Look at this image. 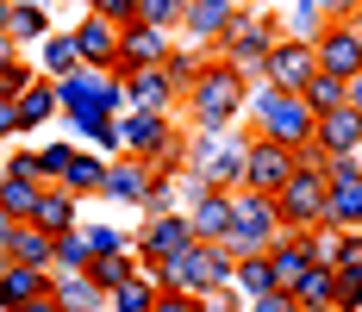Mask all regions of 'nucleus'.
I'll return each mask as SVG.
<instances>
[{
  "instance_id": "nucleus-13",
  "label": "nucleus",
  "mask_w": 362,
  "mask_h": 312,
  "mask_svg": "<svg viewBox=\"0 0 362 312\" xmlns=\"http://www.w3.org/2000/svg\"><path fill=\"white\" fill-rule=\"evenodd\" d=\"M175 57V32H163V25H144V19H132L125 37H119V69L112 75H132V69H150V63H169Z\"/></svg>"
},
{
  "instance_id": "nucleus-25",
  "label": "nucleus",
  "mask_w": 362,
  "mask_h": 312,
  "mask_svg": "<svg viewBox=\"0 0 362 312\" xmlns=\"http://www.w3.org/2000/svg\"><path fill=\"white\" fill-rule=\"evenodd\" d=\"M69 119V138L88 144V150H100V156H119L125 144H119V119H107V112H63Z\"/></svg>"
},
{
  "instance_id": "nucleus-32",
  "label": "nucleus",
  "mask_w": 362,
  "mask_h": 312,
  "mask_svg": "<svg viewBox=\"0 0 362 312\" xmlns=\"http://www.w3.org/2000/svg\"><path fill=\"white\" fill-rule=\"evenodd\" d=\"M231 287H238L244 300H262V294H275L281 281H275V262H269V250H262V256H238V269H231Z\"/></svg>"
},
{
  "instance_id": "nucleus-49",
  "label": "nucleus",
  "mask_w": 362,
  "mask_h": 312,
  "mask_svg": "<svg viewBox=\"0 0 362 312\" xmlns=\"http://www.w3.org/2000/svg\"><path fill=\"white\" fill-rule=\"evenodd\" d=\"M300 300H293L288 287H275V294H262V300H250V312H293Z\"/></svg>"
},
{
  "instance_id": "nucleus-1",
  "label": "nucleus",
  "mask_w": 362,
  "mask_h": 312,
  "mask_svg": "<svg viewBox=\"0 0 362 312\" xmlns=\"http://www.w3.org/2000/svg\"><path fill=\"white\" fill-rule=\"evenodd\" d=\"M244 100H250V75H238L225 57H213V50H206L200 75H194L187 94H181L187 119H194L200 132H231V125L244 119Z\"/></svg>"
},
{
  "instance_id": "nucleus-3",
  "label": "nucleus",
  "mask_w": 362,
  "mask_h": 312,
  "mask_svg": "<svg viewBox=\"0 0 362 312\" xmlns=\"http://www.w3.org/2000/svg\"><path fill=\"white\" fill-rule=\"evenodd\" d=\"M325 194H331V181H325V156L306 144L300 150V169L288 175V187L275 194V207H281V225L288 231H319L325 225Z\"/></svg>"
},
{
  "instance_id": "nucleus-21",
  "label": "nucleus",
  "mask_w": 362,
  "mask_h": 312,
  "mask_svg": "<svg viewBox=\"0 0 362 312\" xmlns=\"http://www.w3.org/2000/svg\"><path fill=\"white\" fill-rule=\"evenodd\" d=\"M238 19V0H187V19H181V32L194 37V50H213L225 25Z\"/></svg>"
},
{
  "instance_id": "nucleus-27",
  "label": "nucleus",
  "mask_w": 362,
  "mask_h": 312,
  "mask_svg": "<svg viewBox=\"0 0 362 312\" xmlns=\"http://www.w3.org/2000/svg\"><path fill=\"white\" fill-rule=\"evenodd\" d=\"M132 275H138V250H132V243H119V250H100V256L88 262V281H94L100 294H119Z\"/></svg>"
},
{
  "instance_id": "nucleus-52",
  "label": "nucleus",
  "mask_w": 362,
  "mask_h": 312,
  "mask_svg": "<svg viewBox=\"0 0 362 312\" xmlns=\"http://www.w3.org/2000/svg\"><path fill=\"white\" fill-rule=\"evenodd\" d=\"M19 312H63V306H57V294H37V300H25Z\"/></svg>"
},
{
  "instance_id": "nucleus-24",
  "label": "nucleus",
  "mask_w": 362,
  "mask_h": 312,
  "mask_svg": "<svg viewBox=\"0 0 362 312\" xmlns=\"http://www.w3.org/2000/svg\"><path fill=\"white\" fill-rule=\"evenodd\" d=\"M13 112H19V132H37V125H50L63 106H57V81L50 75H32V88L25 94H13Z\"/></svg>"
},
{
  "instance_id": "nucleus-6",
  "label": "nucleus",
  "mask_w": 362,
  "mask_h": 312,
  "mask_svg": "<svg viewBox=\"0 0 362 312\" xmlns=\"http://www.w3.org/2000/svg\"><path fill=\"white\" fill-rule=\"evenodd\" d=\"M119 144H125V156H144L156 175H175V163H181L175 112H138V106H125L119 112Z\"/></svg>"
},
{
  "instance_id": "nucleus-9",
  "label": "nucleus",
  "mask_w": 362,
  "mask_h": 312,
  "mask_svg": "<svg viewBox=\"0 0 362 312\" xmlns=\"http://www.w3.org/2000/svg\"><path fill=\"white\" fill-rule=\"evenodd\" d=\"M194 169L206 175V187H244V156H250V132L231 138V132H200V144L187 150Z\"/></svg>"
},
{
  "instance_id": "nucleus-38",
  "label": "nucleus",
  "mask_w": 362,
  "mask_h": 312,
  "mask_svg": "<svg viewBox=\"0 0 362 312\" xmlns=\"http://www.w3.org/2000/svg\"><path fill=\"white\" fill-rule=\"evenodd\" d=\"M88 262H94V250H88V238H81V225L63 231V238H57V269H88Z\"/></svg>"
},
{
  "instance_id": "nucleus-48",
  "label": "nucleus",
  "mask_w": 362,
  "mask_h": 312,
  "mask_svg": "<svg viewBox=\"0 0 362 312\" xmlns=\"http://www.w3.org/2000/svg\"><path fill=\"white\" fill-rule=\"evenodd\" d=\"M0 175H25V181H44V175H37V150H13Z\"/></svg>"
},
{
  "instance_id": "nucleus-55",
  "label": "nucleus",
  "mask_w": 362,
  "mask_h": 312,
  "mask_svg": "<svg viewBox=\"0 0 362 312\" xmlns=\"http://www.w3.org/2000/svg\"><path fill=\"white\" fill-rule=\"evenodd\" d=\"M13 57H19V44H13V37L0 32V69H6V63H13Z\"/></svg>"
},
{
  "instance_id": "nucleus-2",
  "label": "nucleus",
  "mask_w": 362,
  "mask_h": 312,
  "mask_svg": "<svg viewBox=\"0 0 362 312\" xmlns=\"http://www.w3.org/2000/svg\"><path fill=\"white\" fill-rule=\"evenodd\" d=\"M244 119H250L256 138L293 144V150H306V144H313V125H319V112L306 106V94H288V88H275V81H250Z\"/></svg>"
},
{
  "instance_id": "nucleus-10",
  "label": "nucleus",
  "mask_w": 362,
  "mask_h": 312,
  "mask_svg": "<svg viewBox=\"0 0 362 312\" xmlns=\"http://www.w3.org/2000/svg\"><path fill=\"white\" fill-rule=\"evenodd\" d=\"M194 225H187V212H150L144 219V231H138V262L144 269H156V262H169V256H181V250H194Z\"/></svg>"
},
{
  "instance_id": "nucleus-15",
  "label": "nucleus",
  "mask_w": 362,
  "mask_h": 312,
  "mask_svg": "<svg viewBox=\"0 0 362 312\" xmlns=\"http://www.w3.org/2000/svg\"><path fill=\"white\" fill-rule=\"evenodd\" d=\"M313 150L319 156H362V112L350 100L319 112V125H313Z\"/></svg>"
},
{
  "instance_id": "nucleus-7",
  "label": "nucleus",
  "mask_w": 362,
  "mask_h": 312,
  "mask_svg": "<svg viewBox=\"0 0 362 312\" xmlns=\"http://www.w3.org/2000/svg\"><path fill=\"white\" fill-rule=\"evenodd\" d=\"M275 37H281V25H275V13H250V6H238V19L225 25V37L213 44V57H225L238 75H262V57L275 50Z\"/></svg>"
},
{
  "instance_id": "nucleus-56",
  "label": "nucleus",
  "mask_w": 362,
  "mask_h": 312,
  "mask_svg": "<svg viewBox=\"0 0 362 312\" xmlns=\"http://www.w3.org/2000/svg\"><path fill=\"white\" fill-rule=\"evenodd\" d=\"M350 32L362 37V0H356V6H350Z\"/></svg>"
},
{
  "instance_id": "nucleus-36",
  "label": "nucleus",
  "mask_w": 362,
  "mask_h": 312,
  "mask_svg": "<svg viewBox=\"0 0 362 312\" xmlns=\"http://www.w3.org/2000/svg\"><path fill=\"white\" fill-rule=\"evenodd\" d=\"M300 94H306V106H313V112H331V106H344V75L319 69L306 88H300Z\"/></svg>"
},
{
  "instance_id": "nucleus-47",
  "label": "nucleus",
  "mask_w": 362,
  "mask_h": 312,
  "mask_svg": "<svg viewBox=\"0 0 362 312\" xmlns=\"http://www.w3.org/2000/svg\"><path fill=\"white\" fill-rule=\"evenodd\" d=\"M337 269H362V231H337Z\"/></svg>"
},
{
  "instance_id": "nucleus-17",
  "label": "nucleus",
  "mask_w": 362,
  "mask_h": 312,
  "mask_svg": "<svg viewBox=\"0 0 362 312\" xmlns=\"http://www.w3.org/2000/svg\"><path fill=\"white\" fill-rule=\"evenodd\" d=\"M119 37H125V25H112V19H100V13H81L75 50H81L88 69H119Z\"/></svg>"
},
{
  "instance_id": "nucleus-23",
  "label": "nucleus",
  "mask_w": 362,
  "mask_h": 312,
  "mask_svg": "<svg viewBox=\"0 0 362 312\" xmlns=\"http://www.w3.org/2000/svg\"><path fill=\"white\" fill-rule=\"evenodd\" d=\"M269 262H275V281L293 287V281L313 269V231H281V238L269 243Z\"/></svg>"
},
{
  "instance_id": "nucleus-51",
  "label": "nucleus",
  "mask_w": 362,
  "mask_h": 312,
  "mask_svg": "<svg viewBox=\"0 0 362 312\" xmlns=\"http://www.w3.org/2000/svg\"><path fill=\"white\" fill-rule=\"evenodd\" d=\"M25 219H13V212H0V256H6V243H13V231H19Z\"/></svg>"
},
{
  "instance_id": "nucleus-26",
  "label": "nucleus",
  "mask_w": 362,
  "mask_h": 312,
  "mask_svg": "<svg viewBox=\"0 0 362 312\" xmlns=\"http://www.w3.org/2000/svg\"><path fill=\"white\" fill-rule=\"evenodd\" d=\"M63 187H69L75 200L107 194V156H100V150H88V144H75V163L63 169Z\"/></svg>"
},
{
  "instance_id": "nucleus-18",
  "label": "nucleus",
  "mask_w": 362,
  "mask_h": 312,
  "mask_svg": "<svg viewBox=\"0 0 362 312\" xmlns=\"http://www.w3.org/2000/svg\"><path fill=\"white\" fill-rule=\"evenodd\" d=\"M150 187H156V169H150L144 156H107V200H125V207H144Z\"/></svg>"
},
{
  "instance_id": "nucleus-4",
  "label": "nucleus",
  "mask_w": 362,
  "mask_h": 312,
  "mask_svg": "<svg viewBox=\"0 0 362 312\" xmlns=\"http://www.w3.org/2000/svg\"><path fill=\"white\" fill-rule=\"evenodd\" d=\"M231 269H238V256L225 243H194V250L169 256V262H156L150 281L156 287H181V294H213V287H231Z\"/></svg>"
},
{
  "instance_id": "nucleus-12",
  "label": "nucleus",
  "mask_w": 362,
  "mask_h": 312,
  "mask_svg": "<svg viewBox=\"0 0 362 312\" xmlns=\"http://www.w3.org/2000/svg\"><path fill=\"white\" fill-rule=\"evenodd\" d=\"M313 75H319V57H313V44H306V37H288V32H281V37H275V50L262 57V75H256V81H275V88L300 94Z\"/></svg>"
},
{
  "instance_id": "nucleus-40",
  "label": "nucleus",
  "mask_w": 362,
  "mask_h": 312,
  "mask_svg": "<svg viewBox=\"0 0 362 312\" xmlns=\"http://www.w3.org/2000/svg\"><path fill=\"white\" fill-rule=\"evenodd\" d=\"M331 19H325V6H319V0H300V6H293V32L288 37H306V44H313V37L325 32Z\"/></svg>"
},
{
  "instance_id": "nucleus-8",
  "label": "nucleus",
  "mask_w": 362,
  "mask_h": 312,
  "mask_svg": "<svg viewBox=\"0 0 362 312\" xmlns=\"http://www.w3.org/2000/svg\"><path fill=\"white\" fill-rule=\"evenodd\" d=\"M57 106L63 112H107V119H119L125 112V81L112 69H69L63 81H57Z\"/></svg>"
},
{
  "instance_id": "nucleus-57",
  "label": "nucleus",
  "mask_w": 362,
  "mask_h": 312,
  "mask_svg": "<svg viewBox=\"0 0 362 312\" xmlns=\"http://www.w3.org/2000/svg\"><path fill=\"white\" fill-rule=\"evenodd\" d=\"M6 13H13V0H0V32H6Z\"/></svg>"
},
{
  "instance_id": "nucleus-58",
  "label": "nucleus",
  "mask_w": 362,
  "mask_h": 312,
  "mask_svg": "<svg viewBox=\"0 0 362 312\" xmlns=\"http://www.w3.org/2000/svg\"><path fill=\"white\" fill-rule=\"evenodd\" d=\"M293 312H337V306H293Z\"/></svg>"
},
{
  "instance_id": "nucleus-53",
  "label": "nucleus",
  "mask_w": 362,
  "mask_h": 312,
  "mask_svg": "<svg viewBox=\"0 0 362 312\" xmlns=\"http://www.w3.org/2000/svg\"><path fill=\"white\" fill-rule=\"evenodd\" d=\"M344 100H350V106H356V112H362V69L350 75V81H344Z\"/></svg>"
},
{
  "instance_id": "nucleus-31",
  "label": "nucleus",
  "mask_w": 362,
  "mask_h": 312,
  "mask_svg": "<svg viewBox=\"0 0 362 312\" xmlns=\"http://www.w3.org/2000/svg\"><path fill=\"white\" fill-rule=\"evenodd\" d=\"M44 32H50V13H44V0H13V13H6V37H13L19 50H32Z\"/></svg>"
},
{
  "instance_id": "nucleus-35",
  "label": "nucleus",
  "mask_w": 362,
  "mask_h": 312,
  "mask_svg": "<svg viewBox=\"0 0 362 312\" xmlns=\"http://www.w3.org/2000/svg\"><path fill=\"white\" fill-rule=\"evenodd\" d=\"M107 306L112 312H150V306H156V281H150V275H132L119 294H107Z\"/></svg>"
},
{
  "instance_id": "nucleus-59",
  "label": "nucleus",
  "mask_w": 362,
  "mask_h": 312,
  "mask_svg": "<svg viewBox=\"0 0 362 312\" xmlns=\"http://www.w3.org/2000/svg\"><path fill=\"white\" fill-rule=\"evenodd\" d=\"M88 312H100V306H88Z\"/></svg>"
},
{
  "instance_id": "nucleus-14",
  "label": "nucleus",
  "mask_w": 362,
  "mask_h": 312,
  "mask_svg": "<svg viewBox=\"0 0 362 312\" xmlns=\"http://www.w3.org/2000/svg\"><path fill=\"white\" fill-rule=\"evenodd\" d=\"M119 81H125V106H138V112H175V100H181V81L169 75V63L132 69V75H119Z\"/></svg>"
},
{
  "instance_id": "nucleus-20",
  "label": "nucleus",
  "mask_w": 362,
  "mask_h": 312,
  "mask_svg": "<svg viewBox=\"0 0 362 312\" xmlns=\"http://www.w3.org/2000/svg\"><path fill=\"white\" fill-rule=\"evenodd\" d=\"M187 225H194L200 243H225V231H231V187L194 194V200H187Z\"/></svg>"
},
{
  "instance_id": "nucleus-42",
  "label": "nucleus",
  "mask_w": 362,
  "mask_h": 312,
  "mask_svg": "<svg viewBox=\"0 0 362 312\" xmlns=\"http://www.w3.org/2000/svg\"><path fill=\"white\" fill-rule=\"evenodd\" d=\"M81 238H88V250L100 256V250H119V243H132L119 225H81Z\"/></svg>"
},
{
  "instance_id": "nucleus-43",
  "label": "nucleus",
  "mask_w": 362,
  "mask_h": 312,
  "mask_svg": "<svg viewBox=\"0 0 362 312\" xmlns=\"http://www.w3.org/2000/svg\"><path fill=\"white\" fill-rule=\"evenodd\" d=\"M250 300L238 294V287H213V294H200V312H244Z\"/></svg>"
},
{
  "instance_id": "nucleus-5",
  "label": "nucleus",
  "mask_w": 362,
  "mask_h": 312,
  "mask_svg": "<svg viewBox=\"0 0 362 312\" xmlns=\"http://www.w3.org/2000/svg\"><path fill=\"white\" fill-rule=\"evenodd\" d=\"M281 207L275 194H256V187H231V231H225V250L231 256H262L269 243L281 238Z\"/></svg>"
},
{
  "instance_id": "nucleus-41",
  "label": "nucleus",
  "mask_w": 362,
  "mask_h": 312,
  "mask_svg": "<svg viewBox=\"0 0 362 312\" xmlns=\"http://www.w3.org/2000/svg\"><path fill=\"white\" fill-rule=\"evenodd\" d=\"M69 163H75V144H37V175L44 181H63Z\"/></svg>"
},
{
  "instance_id": "nucleus-30",
  "label": "nucleus",
  "mask_w": 362,
  "mask_h": 312,
  "mask_svg": "<svg viewBox=\"0 0 362 312\" xmlns=\"http://www.w3.org/2000/svg\"><path fill=\"white\" fill-rule=\"evenodd\" d=\"M6 256H13V262H32V269H57V238L37 231L32 219H25V225L13 231V243H6Z\"/></svg>"
},
{
  "instance_id": "nucleus-16",
  "label": "nucleus",
  "mask_w": 362,
  "mask_h": 312,
  "mask_svg": "<svg viewBox=\"0 0 362 312\" xmlns=\"http://www.w3.org/2000/svg\"><path fill=\"white\" fill-rule=\"evenodd\" d=\"M313 57H319V69H331V75L350 81V75L362 69V37L350 32V19H331L325 32L313 37Z\"/></svg>"
},
{
  "instance_id": "nucleus-39",
  "label": "nucleus",
  "mask_w": 362,
  "mask_h": 312,
  "mask_svg": "<svg viewBox=\"0 0 362 312\" xmlns=\"http://www.w3.org/2000/svg\"><path fill=\"white\" fill-rule=\"evenodd\" d=\"M331 306H337V312H362V269H337Z\"/></svg>"
},
{
  "instance_id": "nucleus-34",
  "label": "nucleus",
  "mask_w": 362,
  "mask_h": 312,
  "mask_svg": "<svg viewBox=\"0 0 362 312\" xmlns=\"http://www.w3.org/2000/svg\"><path fill=\"white\" fill-rule=\"evenodd\" d=\"M37 187H44V181H25V175H0V212H13V219H32Z\"/></svg>"
},
{
  "instance_id": "nucleus-50",
  "label": "nucleus",
  "mask_w": 362,
  "mask_h": 312,
  "mask_svg": "<svg viewBox=\"0 0 362 312\" xmlns=\"http://www.w3.org/2000/svg\"><path fill=\"white\" fill-rule=\"evenodd\" d=\"M6 138H19V112H13V100L0 94V144H6Z\"/></svg>"
},
{
  "instance_id": "nucleus-22",
  "label": "nucleus",
  "mask_w": 362,
  "mask_h": 312,
  "mask_svg": "<svg viewBox=\"0 0 362 312\" xmlns=\"http://www.w3.org/2000/svg\"><path fill=\"white\" fill-rule=\"evenodd\" d=\"M37 294H50V269H32V262L0 256V312H19Z\"/></svg>"
},
{
  "instance_id": "nucleus-37",
  "label": "nucleus",
  "mask_w": 362,
  "mask_h": 312,
  "mask_svg": "<svg viewBox=\"0 0 362 312\" xmlns=\"http://www.w3.org/2000/svg\"><path fill=\"white\" fill-rule=\"evenodd\" d=\"M138 19H144V25H163V32H181L187 0H138Z\"/></svg>"
},
{
  "instance_id": "nucleus-33",
  "label": "nucleus",
  "mask_w": 362,
  "mask_h": 312,
  "mask_svg": "<svg viewBox=\"0 0 362 312\" xmlns=\"http://www.w3.org/2000/svg\"><path fill=\"white\" fill-rule=\"evenodd\" d=\"M331 287H337V269H325V262H313L306 275L293 281L288 294L300 300V306H331Z\"/></svg>"
},
{
  "instance_id": "nucleus-28",
  "label": "nucleus",
  "mask_w": 362,
  "mask_h": 312,
  "mask_svg": "<svg viewBox=\"0 0 362 312\" xmlns=\"http://www.w3.org/2000/svg\"><path fill=\"white\" fill-rule=\"evenodd\" d=\"M50 294H57V306H63V312H88V306L107 300V294L88 281V269H50Z\"/></svg>"
},
{
  "instance_id": "nucleus-19",
  "label": "nucleus",
  "mask_w": 362,
  "mask_h": 312,
  "mask_svg": "<svg viewBox=\"0 0 362 312\" xmlns=\"http://www.w3.org/2000/svg\"><path fill=\"white\" fill-rule=\"evenodd\" d=\"M32 225L50 231V238H63V231L81 225V200H75L63 181H44V187H37V207H32Z\"/></svg>"
},
{
  "instance_id": "nucleus-46",
  "label": "nucleus",
  "mask_w": 362,
  "mask_h": 312,
  "mask_svg": "<svg viewBox=\"0 0 362 312\" xmlns=\"http://www.w3.org/2000/svg\"><path fill=\"white\" fill-rule=\"evenodd\" d=\"M25 88H32V69H25V57H13V63L0 69V94L13 100V94H25Z\"/></svg>"
},
{
  "instance_id": "nucleus-54",
  "label": "nucleus",
  "mask_w": 362,
  "mask_h": 312,
  "mask_svg": "<svg viewBox=\"0 0 362 312\" xmlns=\"http://www.w3.org/2000/svg\"><path fill=\"white\" fill-rule=\"evenodd\" d=\"M319 6H325V19H350V6H356V0H319Z\"/></svg>"
},
{
  "instance_id": "nucleus-44",
  "label": "nucleus",
  "mask_w": 362,
  "mask_h": 312,
  "mask_svg": "<svg viewBox=\"0 0 362 312\" xmlns=\"http://www.w3.org/2000/svg\"><path fill=\"white\" fill-rule=\"evenodd\" d=\"M150 312H200V294H181V287H156V306Z\"/></svg>"
},
{
  "instance_id": "nucleus-45",
  "label": "nucleus",
  "mask_w": 362,
  "mask_h": 312,
  "mask_svg": "<svg viewBox=\"0 0 362 312\" xmlns=\"http://www.w3.org/2000/svg\"><path fill=\"white\" fill-rule=\"evenodd\" d=\"M88 13H100L112 25H132V19H138V0H88Z\"/></svg>"
},
{
  "instance_id": "nucleus-29",
  "label": "nucleus",
  "mask_w": 362,
  "mask_h": 312,
  "mask_svg": "<svg viewBox=\"0 0 362 312\" xmlns=\"http://www.w3.org/2000/svg\"><path fill=\"white\" fill-rule=\"evenodd\" d=\"M37 69L50 75V81H63L69 69H81V50H75V32H57V25H50V32L37 37Z\"/></svg>"
},
{
  "instance_id": "nucleus-11",
  "label": "nucleus",
  "mask_w": 362,
  "mask_h": 312,
  "mask_svg": "<svg viewBox=\"0 0 362 312\" xmlns=\"http://www.w3.org/2000/svg\"><path fill=\"white\" fill-rule=\"evenodd\" d=\"M293 169H300V150H293V144H275V138H256V132H250V156H244V187H256V194H281Z\"/></svg>"
}]
</instances>
